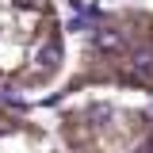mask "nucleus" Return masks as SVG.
<instances>
[{"label": "nucleus", "mask_w": 153, "mask_h": 153, "mask_svg": "<svg viewBox=\"0 0 153 153\" xmlns=\"http://www.w3.org/2000/svg\"><path fill=\"white\" fill-rule=\"evenodd\" d=\"M73 61V16L61 0H0V96H54Z\"/></svg>", "instance_id": "nucleus-1"}, {"label": "nucleus", "mask_w": 153, "mask_h": 153, "mask_svg": "<svg viewBox=\"0 0 153 153\" xmlns=\"http://www.w3.org/2000/svg\"><path fill=\"white\" fill-rule=\"evenodd\" d=\"M57 153H153V96L80 84L57 88L46 107Z\"/></svg>", "instance_id": "nucleus-2"}, {"label": "nucleus", "mask_w": 153, "mask_h": 153, "mask_svg": "<svg viewBox=\"0 0 153 153\" xmlns=\"http://www.w3.org/2000/svg\"><path fill=\"white\" fill-rule=\"evenodd\" d=\"M111 84L153 96V12L100 8L73 23V61L61 88Z\"/></svg>", "instance_id": "nucleus-3"}, {"label": "nucleus", "mask_w": 153, "mask_h": 153, "mask_svg": "<svg viewBox=\"0 0 153 153\" xmlns=\"http://www.w3.org/2000/svg\"><path fill=\"white\" fill-rule=\"evenodd\" d=\"M0 153H57L46 119L23 111L19 100L0 96Z\"/></svg>", "instance_id": "nucleus-4"}]
</instances>
